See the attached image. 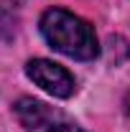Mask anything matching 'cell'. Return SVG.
<instances>
[{"instance_id":"7a4b0ae2","label":"cell","mask_w":130,"mask_h":132,"mask_svg":"<svg viewBox=\"0 0 130 132\" xmlns=\"http://www.w3.org/2000/svg\"><path fill=\"white\" fill-rule=\"evenodd\" d=\"M16 117L28 132H84L54 107L31 97H23L16 102Z\"/></svg>"},{"instance_id":"277c9868","label":"cell","mask_w":130,"mask_h":132,"mask_svg":"<svg viewBox=\"0 0 130 132\" xmlns=\"http://www.w3.org/2000/svg\"><path fill=\"white\" fill-rule=\"evenodd\" d=\"M122 107H125V114H128V119H130V92L125 94V102H122Z\"/></svg>"},{"instance_id":"3957f363","label":"cell","mask_w":130,"mask_h":132,"mask_svg":"<svg viewBox=\"0 0 130 132\" xmlns=\"http://www.w3.org/2000/svg\"><path fill=\"white\" fill-rule=\"evenodd\" d=\"M26 76L33 84H38L44 92H49L51 97H59V99H69L77 89L74 76L64 66L54 64L49 59H31L26 64Z\"/></svg>"},{"instance_id":"6da1fadb","label":"cell","mask_w":130,"mask_h":132,"mask_svg":"<svg viewBox=\"0 0 130 132\" xmlns=\"http://www.w3.org/2000/svg\"><path fill=\"white\" fill-rule=\"evenodd\" d=\"M41 33L49 41L51 48H56L64 56L89 61L99 53L95 28L84 18L74 15L64 8H49L41 15Z\"/></svg>"},{"instance_id":"5b68a950","label":"cell","mask_w":130,"mask_h":132,"mask_svg":"<svg viewBox=\"0 0 130 132\" xmlns=\"http://www.w3.org/2000/svg\"><path fill=\"white\" fill-rule=\"evenodd\" d=\"M0 3H5V5H20L23 0H0Z\"/></svg>"}]
</instances>
